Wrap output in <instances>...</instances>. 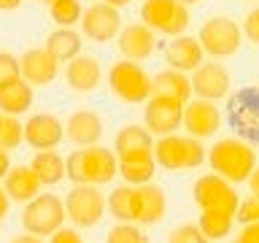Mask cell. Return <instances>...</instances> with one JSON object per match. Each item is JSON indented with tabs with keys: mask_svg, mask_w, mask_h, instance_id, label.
Returning a JSON list of instances; mask_svg holds the SVG:
<instances>
[{
	"mask_svg": "<svg viewBox=\"0 0 259 243\" xmlns=\"http://www.w3.org/2000/svg\"><path fill=\"white\" fill-rule=\"evenodd\" d=\"M181 125L186 127V133L192 138H210L216 135V130L222 127V113H219L216 103L213 100H186L184 103V111H181Z\"/></svg>",
	"mask_w": 259,
	"mask_h": 243,
	"instance_id": "12",
	"label": "cell"
},
{
	"mask_svg": "<svg viewBox=\"0 0 259 243\" xmlns=\"http://www.w3.org/2000/svg\"><path fill=\"white\" fill-rule=\"evenodd\" d=\"M165 211H167V200L159 186H154L151 181L138 186V222L159 224L165 219Z\"/></svg>",
	"mask_w": 259,
	"mask_h": 243,
	"instance_id": "21",
	"label": "cell"
},
{
	"mask_svg": "<svg viewBox=\"0 0 259 243\" xmlns=\"http://www.w3.org/2000/svg\"><path fill=\"white\" fill-rule=\"evenodd\" d=\"M11 243H44L38 238V235H30V232H24V235H19V238H14Z\"/></svg>",
	"mask_w": 259,
	"mask_h": 243,
	"instance_id": "40",
	"label": "cell"
},
{
	"mask_svg": "<svg viewBox=\"0 0 259 243\" xmlns=\"http://www.w3.org/2000/svg\"><path fill=\"white\" fill-rule=\"evenodd\" d=\"M240 32L251 40V44H256V40H259V11H256V8H251V11H248V16H246V22H243V30H240Z\"/></svg>",
	"mask_w": 259,
	"mask_h": 243,
	"instance_id": "36",
	"label": "cell"
},
{
	"mask_svg": "<svg viewBox=\"0 0 259 243\" xmlns=\"http://www.w3.org/2000/svg\"><path fill=\"white\" fill-rule=\"evenodd\" d=\"M141 19L149 30L162 35H181L189 24V8L178 0H143Z\"/></svg>",
	"mask_w": 259,
	"mask_h": 243,
	"instance_id": "8",
	"label": "cell"
},
{
	"mask_svg": "<svg viewBox=\"0 0 259 243\" xmlns=\"http://www.w3.org/2000/svg\"><path fill=\"white\" fill-rule=\"evenodd\" d=\"M8 206H11V200H8V194L0 189V219H3L8 214Z\"/></svg>",
	"mask_w": 259,
	"mask_h": 243,
	"instance_id": "41",
	"label": "cell"
},
{
	"mask_svg": "<svg viewBox=\"0 0 259 243\" xmlns=\"http://www.w3.org/2000/svg\"><path fill=\"white\" fill-rule=\"evenodd\" d=\"M165 57H167V65L173 70L189 73V70H194L202 62V49L197 44V38L184 35V32H181V35H173V40L167 44Z\"/></svg>",
	"mask_w": 259,
	"mask_h": 243,
	"instance_id": "20",
	"label": "cell"
},
{
	"mask_svg": "<svg viewBox=\"0 0 259 243\" xmlns=\"http://www.w3.org/2000/svg\"><path fill=\"white\" fill-rule=\"evenodd\" d=\"M197 44L202 49V54H210L213 60L222 57H232L243 44V32L230 16H213L200 27Z\"/></svg>",
	"mask_w": 259,
	"mask_h": 243,
	"instance_id": "6",
	"label": "cell"
},
{
	"mask_svg": "<svg viewBox=\"0 0 259 243\" xmlns=\"http://www.w3.org/2000/svg\"><path fill=\"white\" fill-rule=\"evenodd\" d=\"M81 3L78 0H52L49 3V14H52V19L60 24V27H73L78 19H81Z\"/></svg>",
	"mask_w": 259,
	"mask_h": 243,
	"instance_id": "30",
	"label": "cell"
},
{
	"mask_svg": "<svg viewBox=\"0 0 259 243\" xmlns=\"http://www.w3.org/2000/svg\"><path fill=\"white\" fill-rule=\"evenodd\" d=\"M151 149H154L151 133L141 125H124L116 133V141H113V154H116V159H124L127 154H133V151H151Z\"/></svg>",
	"mask_w": 259,
	"mask_h": 243,
	"instance_id": "24",
	"label": "cell"
},
{
	"mask_svg": "<svg viewBox=\"0 0 259 243\" xmlns=\"http://www.w3.org/2000/svg\"><path fill=\"white\" fill-rule=\"evenodd\" d=\"M178 3H184V6H194V3H200V0H178Z\"/></svg>",
	"mask_w": 259,
	"mask_h": 243,
	"instance_id": "45",
	"label": "cell"
},
{
	"mask_svg": "<svg viewBox=\"0 0 259 243\" xmlns=\"http://www.w3.org/2000/svg\"><path fill=\"white\" fill-rule=\"evenodd\" d=\"M181 111H184V103H178L176 97L154 92L149 100H146V111H143L146 130H151L154 135L176 133V130L181 127Z\"/></svg>",
	"mask_w": 259,
	"mask_h": 243,
	"instance_id": "10",
	"label": "cell"
},
{
	"mask_svg": "<svg viewBox=\"0 0 259 243\" xmlns=\"http://www.w3.org/2000/svg\"><path fill=\"white\" fill-rule=\"evenodd\" d=\"M238 243H259V222L243 224V232L238 235Z\"/></svg>",
	"mask_w": 259,
	"mask_h": 243,
	"instance_id": "38",
	"label": "cell"
},
{
	"mask_svg": "<svg viewBox=\"0 0 259 243\" xmlns=\"http://www.w3.org/2000/svg\"><path fill=\"white\" fill-rule=\"evenodd\" d=\"M105 6H111V8H121V6H127L130 0H103Z\"/></svg>",
	"mask_w": 259,
	"mask_h": 243,
	"instance_id": "44",
	"label": "cell"
},
{
	"mask_svg": "<svg viewBox=\"0 0 259 243\" xmlns=\"http://www.w3.org/2000/svg\"><path fill=\"white\" fill-rule=\"evenodd\" d=\"M154 173H157V162H154V157L119 159V165H116V176H121L124 184H133V186L149 184L154 178Z\"/></svg>",
	"mask_w": 259,
	"mask_h": 243,
	"instance_id": "28",
	"label": "cell"
},
{
	"mask_svg": "<svg viewBox=\"0 0 259 243\" xmlns=\"http://www.w3.org/2000/svg\"><path fill=\"white\" fill-rule=\"evenodd\" d=\"M44 49L54 57L57 62H68L76 54H81V35L76 30H70V27H60V30H54L52 35L46 38Z\"/></svg>",
	"mask_w": 259,
	"mask_h": 243,
	"instance_id": "27",
	"label": "cell"
},
{
	"mask_svg": "<svg viewBox=\"0 0 259 243\" xmlns=\"http://www.w3.org/2000/svg\"><path fill=\"white\" fill-rule=\"evenodd\" d=\"M248 181H251V189H254V194H256L259 192V173H256V170L248 176Z\"/></svg>",
	"mask_w": 259,
	"mask_h": 243,
	"instance_id": "43",
	"label": "cell"
},
{
	"mask_svg": "<svg viewBox=\"0 0 259 243\" xmlns=\"http://www.w3.org/2000/svg\"><path fill=\"white\" fill-rule=\"evenodd\" d=\"M22 78L19 73V57H14L11 52H0V87L11 84V81Z\"/></svg>",
	"mask_w": 259,
	"mask_h": 243,
	"instance_id": "33",
	"label": "cell"
},
{
	"mask_svg": "<svg viewBox=\"0 0 259 243\" xmlns=\"http://www.w3.org/2000/svg\"><path fill=\"white\" fill-rule=\"evenodd\" d=\"M232 243H238V240H232Z\"/></svg>",
	"mask_w": 259,
	"mask_h": 243,
	"instance_id": "48",
	"label": "cell"
},
{
	"mask_svg": "<svg viewBox=\"0 0 259 243\" xmlns=\"http://www.w3.org/2000/svg\"><path fill=\"white\" fill-rule=\"evenodd\" d=\"M32 87L24 78H16L11 84L0 87V113L6 116H19L32 108Z\"/></svg>",
	"mask_w": 259,
	"mask_h": 243,
	"instance_id": "22",
	"label": "cell"
},
{
	"mask_svg": "<svg viewBox=\"0 0 259 243\" xmlns=\"http://www.w3.org/2000/svg\"><path fill=\"white\" fill-rule=\"evenodd\" d=\"M154 162L167 170H194L205 162V149L197 138L192 135H159V141L154 143Z\"/></svg>",
	"mask_w": 259,
	"mask_h": 243,
	"instance_id": "3",
	"label": "cell"
},
{
	"mask_svg": "<svg viewBox=\"0 0 259 243\" xmlns=\"http://www.w3.org/2000/svg\"><path fill=\"white\" fill-rule=\"evenodd\" d=\"M46 3H52V0H46Z\"/></svg>",
	"mask_w": 259,
	"mask_h": 243,
	"instance_id": "47",
	"label": "cell"
},
{
	"mask_svg": "<svg viewBox=\"0 0 259 243\" xmlns=\"http://www.w3.org/2000/svg\"><path fill=\"white\" fill-rule=\"evenodd\" d=\"M49 238H52L49 243H84V238L78 235V230H70V227H65V224L57 232L49 235Z\"/></svg>",
	"mask_w": 259,
	"mask_h": 243,
	"instance_id": "37",
	"label": "cell"
},
{
	"mask_svg": "<svg viewBox=\"0 0 259 243\" xmlns=\"http://www.w3.org/2000/svg\"><path fill=\"white\" fill-rule=\"evenodd\" d=\"M192 92L202 97V100H222V97L230 92V73H227L224 65L213 62H200L197 68L192 70Z\"/></svg>",
	"mask_w": 259,
	"mask_h": 243,
	"instance_id": "13",
	"label": "cell"
},
{
	"mask_svg": "<svg viewBox=\"0 0 259 243\" xmlns=\"http://www.w3.org/2000/svg\"><path fill=\"white\" fill-rule=\"evenodd\" d=\"M19 6H22V0H0V11H14Z\"/></svg>",
	"mask_w": 259,
	"mask_h": 243,
	"instance_id": "42",
	"label": "cell"
},
{
	"mask_svg": "<svg viewBox=\"0 0 259 243\" xmlns=\"http://www.w3.org/2000/svg\"><path fill=\"white\" fill-rule=\"evenodd\" d=\"M81 32L95 40V44H108L119 35L121 30V16H119V8H111L105 3H95L89 6L87 11H81Z\"/></svg>",
	"mask_w": 259,
	"mask_h": 243,
	"instance_id": "11",
	"label": "cell"
},
{
	"mask_svg": "<svg viewBox=\"0 0 259 243\" xmlns=\"http://www.w3.org/2000/svg\"><path fill=\"white\" fill-rule=\"evenodd\" d=\"M24 141V130H22V122L16 116H3V125H0V149L11 151L16 149Z\"/></svg>",
	"mask_w": 259,
	"mask_h": 243,
	"instance_id": "31",
	"label": "cell"
},
{
	"mask_svg": "<svg viewBox=\"0 0 259 243\" xmlns=\"http://www.w3.org/2000/svg\"><path fill=\"white\" fill-rule=\"evenodd\" d=\"M232 219H238L240 224H251V222H259V200L251 194V197L246 200H240L238 202V208H235V214Z\"/></svg>",
	"mask_w": 259,
	"mask_h": 243,
	"instance_id": "35",
	"label": "cell"
},
{
	"mask_svg": "<svg viewBox=\"0 0 259 243\" xmlns=\"http://www.w3.org/2000/svg\"><path fill=\"white\" fill-rule=\"evenodd\" d=\"M141 243H146V240H141Z\"/></svg>",
	"mask_w": 259,
	"mask_h": 243,
	"instance_id": "49",
	"label": "cell"
},
{
	"mask_svg": "<svg viewBox=\"0 0 259 243\" xmlns=\"http://www.w3.org/2000/svg\"><path fill=\"white\" fill-rule=\"evenodd\" d=\"M65 135H68L76 146H95L103 135L100 113H95L89 108H81L76 113H70L68 125H65Z\"/></svg>",
	"mask_w": 259,
	"mask_h": 243,
	"instance_id": "18",
	"label": "cell"
},
{
	"mask_svg": "<svg viewBox=\"0 0 259 243\" xmlns=\"http://www.w3.org/2000/svg\"><path fill=\"white\" fill-rule=\"evenodd\" d=\"M19 73L30 87H46L52 84L60 73V62L54 60L46 49H30L19 60Z\"/></svg>",
	"mask_w": 259,
	"mask_h": 243,
	"instance_id": "15",
	"label": "cell"
},
{
	"mask_svg": "<svg viewBox=\"0 0 259 243\" xmlns=\"http://www.w3.org/2000/svg\"><path fill=\"white\" fill-rule=\"evenodd\" d=\"M0 125H3V113H0Z\"/></svg>",
	"mask_w": 259,
	"mask_h": 243,
	"instance_id": "46",
	"label": "cell"
},
{
	"mask_svg": "<svg viewBox=\"0 0 259 243\" xmlns=\"http://www.w3.org/2000/svg\"><path fill=\"white\" fill-rule=\"evenodd\" d=\"M192 197L202 211H222V214H230V216L235 214V208L240 202L235 184H230L227 178L216 173L200 176L192 186Z\"/></svg>",
	"mask_w": 259,
	"mask_h": 243,
	"instance_id": "9",
	"label": "cell"
},
{
	"mask_svg": "<svg viewBox=\"0 0 259 243\" xmlns=\"http://www.w3.org/2000/svg\"><path fill=\"white\" fill-rule=\"evenodd\" d=\"M232 227H235V219L230 214H222V211H202L197 219V230L208 240H224L232 232Z\"/></svg>",
	"mask_w": 259,
	"mask_h": 243,
	"instance_id": "29",
	"label": "cell"
},
{
	"mask_svg": "<svg viewBox=\"0 0 259 243\" xmlns=\"http://www.w3.org/2000/svg\"><path fill=\"white\" fill-rule=\"evenodd\" d=\"M208 162L216 176L227 178L230 184H243L256 170V151L240 138H222L208 149Z\"/></svg>",
	"mask_w": 259,
	"mask_h": 243,
	"instance_id": "2",
	"label": "cell"
},
{
	"mask_svg": "<svg viewBox=\"0 0 259 243\" xmlns=\"http://www.w3.org/2000/svg\"><path fill=\"white\" fill-rule=\"evenodd\" d=\"M32 173L38 176L40 186H54L65 178V159L57 154L54 149H46V151H38L30 162Z\"/></svg>",
	"mask_w": 259,
	"mask_h": 243,
	"instance_id": "26",
	"label": "cell"
},
{
	"mask_svg": "<svg viewBox=\"0 0 259 243\" xmlns=\"http://www.w3.org/2000/svg\"><path fill=\"white\" fill-rule=\"evenodd\" d=\"M65 78H68V87L73 92H95L100 87L103 78V68L97 62V57L92 54H76L73 60H68V68H65Z\"/></svg>",
	"mask_w": 259,
	"mask_h": 243,
	"instance_id": "16",
	"label": "cell"
},
{
	"mask_svg": "<svg viewBox=\"0 0 259 243\" xmlns=\"http://www.w3.org/2000/svg\"><path fill=\"white\" fill-rule=\"evenodd\" d=\"M65 224V206L57 194H35L22 211V227L30 235L49 238Z\"/></svg>",
	"mask_w": 259,
	"mask_h": 243,
	"instance_id": "4",
	"label": "cell"
},
{
	"mask_svg": "<svg viewBox=\"0 0 259 243\" xmlns=\"http://www.w3.org/2000/svg\"><path fill=\"white\" fill-rule=\"evenodd\" d=\"M65 214L76 227H97L105 216V197L92 184H76L65 194Z\"/></svg>",
	"mask_w": 259,
	"mask_h": 243,
	"instance_id": "7",
	"label": "cell"
},
{
	"mask_svg": "<svg viewBox=\"0 0 259 243\" xmlns=\"http://www.w3.org/2000/svg\"><path fill=\"white\" fill-rule=\"evenodd\" d=\"M3 192L8 194V200L14 202H27L40 192V181L32 173L30 165H14L8 168V173L3 176Z\"/></svg>",
	"mask_w": 259,
	"mask_h": 243,
	"instance_id": "19",
	"label": "cell"
},
{
	"mask_svg": "<svg viewBox=\"0 0 259 243\" xmlns=\"http://www.w3.org/2000/svg\"><path fill=\"white\" fill-rule=\"evenodd\" d=\"M111 92L124 103H146L151 97V76L133 60H119L108 70Z\"/></svg>",
	"mask_w": 259,
	"mask_h": 243,
	"instance_id": "5",
	"label": "cell"
},
{
	"mask_svg": "<svg viewBox=\"0 0 259 243\" xmlns=\"http://www.w3.org/2000/svg\"><path fill=\"white\" fill-rule=\"evenodd\" d=\"M8 168H11V159H8V151L0 149V181H3V176L8 173Z\"/></svg>",
	"mask_w": 259,
	"mask_h": 243,
	"instance_id": "39",
	"label": "cell"
},
{
	"mask_svg": "<svg viewBox=\"0 0 259 243\" xmlns=\"http://www.w3.org/2000/svg\"><path fill=\"white\" fill-rule=\"evenodd\" d=\"M105 208L119 222H138V186L133 184L116 186L108 194V200H105Z\"/></svg>",
	"mask_w": 259,
	"mask_h": 243,
	"instance_id": "25",
	"label": "cell"
},
{
	"mask_svg": "<svg viewBox=\"0 0 259 243\" xmlns=\"http://www.w3.org/2000/svg\"><path fill=\"white\" fill-rule=\"evenodd\" d=\"M167 243H210V240L197 230V224H181L170 232Z\"/></svg>",
	"mask_w": 259,
	"mask_h": 243,
	"instance_id": "34",
	"label": "cell"
},
{
	"mask_svg": "<svg viewBox=\"0 0 259 243\" xmlns=\"http://www.w3.org/2000/svg\"><path fill=\"white\" fill-rule=\"evenodd\" d=\"M167 95V97H176L178 103H186L192 97V84H189V76L181 70H159L157 76L151 78V95Z\"/></svg>",
	"mask_w": 259,
	"mask_h": 243,
	"instance_id": "23",
	"label": "cell"
},
{
	"mask_svg": "<svg viewBox=\"0 0 259 243\" xmlns=\"http://www.w3.org/2000/svg\"><path fill=\"white\" fill-rule=\"evenodd\" d=\"M141 240H143V235L138 227H133V222H121L108 232V240L105 243H141Z\"/></svg>",
	"mask_w": 259,
	"mask_h": 243,
	"instance_id": "32",
	"label": "cell"
},
{
	"mask_svg": "<svg viewBox=\"0 0 259 243\" xmlns=\"http://www.w3.org/2000/svg\"><path fill=\"white\" fill-rule=\"evenodd\" d=\"M22 130H24V141L38 151L57 149L65 138V127L54 113H32Z\"/></svg>",
	"mask_w": 259,
	"mask_h": 243,
	"instance_id": "14",
	"label": "cell"
},
{
	"mask_svg": "<svg viewBox=\"0 0 259 243\" xmlns=\"http://www.w3.org/2000/svg\"><path fill=\"white\" fill-rule=\"evenodd\" d=\"M116 154L108 151L105 146H81L78 151L68 154L65 159V176L70 178L73 184H108L113 176H116Z\"/></svg>",
	"mask_w": 259,
	"mask_h": 243,
	"instance_id": "1",
	"label": "cell"
},
{
	"mask_svg": "<svg viewBox=\"0 0 259 243\" xmlns=\"http://www.w3.org/2000/svg\"><path fill=\"white\" fill-rule=\"evenodd\" d=\"M0 222H3V219H0Z\"/></svg>",
	"mask_w": 259,
	"mask_h": 243,
	"instance_id": "50",
	"label": "cell"
},
{
	"mask_svg": "<svg viewBox=\"0 0 259 243\" xmlns=\"http://www.w3.org/2000/svg\"><path fill=\"white\" fill-rule=\"evenodd\" d=\"M154 46H157L154 30H149L146 24H130V27L119 30V52L124 60L141 62L154 54Z\"/></svg>",
	"mask_w": 259,
	"mask_h": 243,
	"instance_id": "17",
	"label": "cell"
}]
</instances>
